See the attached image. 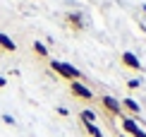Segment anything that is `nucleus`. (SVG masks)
Segmentation results:
<instances>
[{
    "label": "nucleus",
    "mask_w": 146,
    "mask_h": 137,
    "mask_svg": "<svg viewBox=\"0 0 146 137\" xmlns=\"http://www.w3.org/2000/svg\"><path fill=\"white\" fill-rule=\"evenodd\" d=\"M50 67L62 79H70V82H79L82 79V70L74 67V65H70V63H65V60H50Z\"/></svg>",
    "instance_id": "obj_1"
},
{
    "label": "nucleus",
    "mask_w": 146,
    "mask_h": 137,
    "mask_svg": "<svg viewBox=\"0 0 146 137\" xmlns=\"http://www.w3.org/2000/svg\"><path fill=\"white\" fill-rule=\"evenodd\" d=\"M101 106H103V108H106L110 116H120V118L125 116V111H122V103H120L115 96H110V94H103V96H101Z\"/></svg>",
    "instance_id": "obj_2"
},
{
    "label": "nucleus",
    "mask_w": 146,
    "mask_h": 137,
    "mask_svg": "<svg viewBox=\"0 0 146 137\" xmlns=\"http://www.w3.org/2000/svg\"><path fill=\"white\" fill-rule=\"evenodd\" d=\"M70 91H72L77 99H84V101H91V99H94V91H91L82 79H79V82H70Z\"/></svg>",
    "instance_id": "obj_3"
},
{
    "label": "nucleus",
    "mask_w": 146,
    "mask_h": 137,
    "mask_svg": "<svg viewBox=\"0 0 146 137\" xmlns=\"http://www.w3.org/2000/svg\"><path fill=\"white\" fill-rule=\"evenodd\" d=\"M120 60H122V65L127 67V70H141V63H139V58L134 53H129V51H125L122 55H120Z\"/></svg>",
    "instance_id": "obj_4"
},
{
    "label": "nucleus",
    "mask_w": 146,
    "mask_h": 137,
    "mask_svg": "<svg viewBox=\"0 0 146 137\" xmlns=\"http://www.w3.org/2000/svg\"><path fill=\"white\" fill-rule=\"evenodd\" d=\"M120 120H122V128H125V132L127 135H132V137H134V132H137V130H141V128H139V123L134 120V118H132V116H122V118H120Z\"/></svg>",
    "instance_id": "obj_5"
},
{
    "label": "nucleus",
    "mask_w": 146,
    "mask_h": 137,
    "mask_svg": "<svg viewBox=\"0 0 146 137\" xmlns=\"http://www.w3.org/2000/svg\"><path fill=\"white\" fill-rule=\"evenodd\" d=\"M0 48H3L5 53H15V51H17V43L12 41L7 34H3V32H0Z\"/></svg>",
    "instance_id": "obj_6"
},
{
    "label": "nucleus",
    "mask_w": 146,
    "mask_h": 137,
    "mask_svg": "<svg viewBox=\"0 0 146 137\" xmlns=\"http://www.w3.org/2000/svg\"><path fill=\"white\" fill-rule=\"evenodd\" d=\"M65 19H67V22L72 24V29H74V32H79V29L84 27V19H82V12H70V15L65 17Z\"/></svg>",
    "instance_id": "obj_7"
},
{
    "label": "nucleus",
    "mask_w": 146,
    "mask_h": 137,
    "mask_svg": "<svg viewBox=\"0 0 146 137\" xmlns=\"http://www.w3.org/2000/svg\"><path fill=\"white\" fill-rule=\"evenodd\" d=\"M120 103H122V111L127 108V111H129L132 116H139V111H141V106H139V103L134 101V99H122Z\"/></svg>",
    "instance_id": "obj_8"
},
{
    "label": "nucleus",
    "mask_w": 146,
    "mask_h": 137,
    "mask_svg": "<svg viewBox=\"0 0 146 137\" xmlns=\"http://www.w3.org/2000/svg\"><path fill=\"white\" fill-rule=\"evenodd\" d=\"M79 123H82V120H79ZM82 128L89 132V137H103V130L96 125V123H82Z\"/></svg>",
    "instance_id": "obj_9"
},
{
    "label": "nucleus",
    "mask_w": 146,
    "mask_h": 137,
    "mask_svg": "<svg viewBox=\"0 0 146 137\" xmlns=\"http://www.w3.org/2000/svg\"><path fill=\"white\" fill-rule=\"evenodd\" d=\"M34 53L38 55V58H48V46L43 41H34Z\"/></svg>",
    "instance_id": "obj_10"
},
{
    "label": "nucleus",
    "mask_w": 146,
    "mask_h": 137,
    "mask_svg": "<svg viewBox=\"0 0 146 137\" xmlns=\"http://www.w3.org/2000/svg\"><path fill=\"white\" fill-rule=\"evenodd\" d=\"M79 120H82V123H96V113L89 111V108H84L82 113H79Z\"/></svg>",
    "instance_id": "obj_11"
},
{
    "label": "nucleus",
    "mask_w": 146,
    "mask_h": 137,
    "mask_svg": "<svg viewBox=\"0 0 146 137\" xmlns=\"http://www.w3.org/2000/svg\"><path fill=\"white\" fill-rule=\"evenodd\" d=\"M139 87H141L139 79H129V82H127V89H139Z\"/></svg>",
    "instance_id": "obj_12"
},
{
    "label": "nucleus",
    "mask_w": 146,
    "mask_h": 137,
    "mask_svg": "<svg viewBox=\"0 0 146 137\" xmlns=\"http://www.w3.org/2000/svg\"><path fill=\"white\" fill-rule=\"evenodd\" d=\"M55 111H58V116H62V118H65V116H70V111H67V108H62V106H58Z\"/></svg>",
    "instance_id": "obj_13"
},
{
    "label": "nucleus",
    "mask_w": 146,
    "mask_h": 137,
    "mask_svg": "<svg viewBox=\"0 0 146 137\" xmlns=\"http://www.w3.org/2000/svg\"><path fill=\"white\" fill-rule=\"evenodd\" d=\"M3 120H5V123H7V125H15V118H12V116H7V113H5V116H3Z\"/></svg>",
    "instance_id": "obj_14"
},
{
    "label": "nucleus",
    "mask_w": 146,
    "mask_h": 137,
    "mask_svg": "<svg viewBox=\"0 0 146 137\" xmlns=\"http://www.w3.org/2000/svg\"><path fill=\"white\" fill-rule=\"evenodd\" d=\"M134 137H146V130H137V132H134Z\"/></svg>",
    "instance_id": "obj_15"
},
{
    "label": "nucleus",
    "mask_w": 146,
    "mask_h": 137,
    "mask_svg": "<svg viewBox=\"0 0 146 137\" xmlns=\"http://www.w3.org/2000/svg\"><path fill=\"white\" fill-rule=\"evenodd\" d=\"M3 87H7V79H5V77H0V89H3Z\"/></svg>",
    "instance_id": "obj_16"
},
{
    "label": "nucleus",
    "mask_w": 146,
    "mask_h": 137,
    "mask_svg": "<svg viewBox=\"0 0 146 137\" xmlns=\"http://www.w3.org/2000/svg\"><path fill=\"white\" fill-rule=\"evenodd\" d=\"M141 10H144V12H146V5H141Z\"/></svg>",
    "instance_id": "obj_17"
},
{
    "label": "nucleus",
    "mask_w": 146,
    "mask_h": 137,
    "mask_svg": "<svg viewBox=\"0 0 146 137\" xmlns=\"http://www.w3.org/2000/svg\"><path fill=\"white\" fill-rule=\"evenodd\" d=\"M117 137H127V135H117Z\"/></svg>",
    "instance_id": "obj_18"
}]
</instances>
